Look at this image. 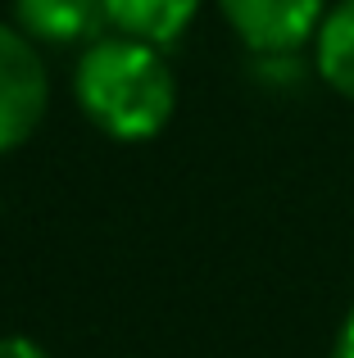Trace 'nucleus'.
Segmentation results:
<instances>
[{
  "mask_svg": "<svg viewBox=\"0 0 354 358\" xmlns=\"http://www.w3.org/2000/svg\"><path fill=\"white\" fill-rule=\"evenodd\" d=\"M73 96L91 127L109 141H155L177 109V78L160 45L136 36H96L73 69Z\"/></svg>",
  "mask_w": 354,
  "mask_h": 358,
  "instance_id": "obj_1",
  "label": "nucleus"
},
{
  "mask_svg": "<svg viewBox=\"0 0 354 358\" xmlns=\"http://www.w3.org/2000/svg\"><path fill=\"white\" fill-rule=\"evenodd\" d=\"M50 109V73L27 32L0 23V155L18 150Z\"/></svg>",
  "mask_w": 354,
  "mask_h": 358,
  "instance_id": "obj_2",
  "label": "nucleus"
},
{
  "mask_svg": "<svg viewBox=\"0 0 354 358\" xmlns=\"http://www.w3.org/2000/svg\"><path fill=\"white\" fill-rule=\"evenodd\" d=\"M227 27L259 59H291L295 50L313 45L327 0H218Z\"/></svg>",
  "mask_w": 354,
  "mask_h": 358,
  "instance_id": "obj_3",
  "label": "nucleus"
},
{
  "mask_svg": "<svg viewBox=\"0 0 354 358\" xmlns=\"http://www.w3.org/2000/svg\"><path fill=\"white\" fill-rule=\"evenodd\" d=\"M14 27L36 45H91L105 36V0H14Z\"/></svg>",
  "mask_w": 354,
  "mask_h": 358,
  "instance_id": "obj_4",
  "label": "nucleus"
},
{
  "mask_svg": "<svg viewBox=\"0 0 354 358\" xmlns=\"http://www.w3.org/2000/svg\"><path fill=\"white\" fill-rule=\"evenodd\" d=\"M195 9H200V0H105V14L114 32L150 41L160 50L173 45L191 27Z\"/></svg>",
  "mask_w": 354,
  "mask_h": 358,
  "instance_id": "obj_5",
  "label": "nucleus"
},
{
  "mask_svg": "<svg viewBox=\"0 0 354 358\" xmlns=\"http://www.w3.org/2000/svg\"><path fill=\"white\" fill-rule=\"evenodd\" d=\"M313 64L318 78L354 105V0H337L313 36Z\"/></svg>",
  "mask_w": 354,
  "mask_h": 358,
  "instance_id": "obj_6",
  "label": "nucleus"
},
{
  "mask_svg": "<svg viewBox=\"0 0 354 358\" xmlns=\"http://www.w3.org/2000/svg\"><path fill=\"white\" fill-rule=\"evenodd\" d=\"M0 358H50L32 336H0Z\"/></svg>",
  "mask_w": 354,
  "mask_h": 358,
  "instance_id": "obj_7",
  "label": "nucleus"
},
{
  "mask_svg": "<svg viewBox=\"0 0 354 358\" xmlns=\"http://www.w3.org/2000/svg\"><path fill=\"white\" fill-rule=\"evenodd\" d=\"M332 358H354V304H350L346 322H341V331H337V345H332Z\"/></svg>",
  "mask_w": 354,
  "mask_h": 358,
  "instance_id": "obj_8",
  "label": "nucleus"
}]
</instances>
